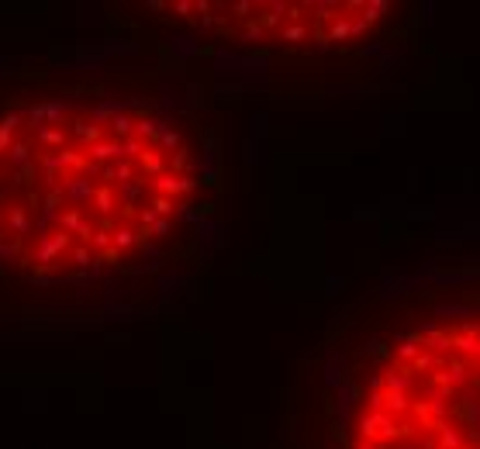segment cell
<instances>
[{
	"mask_svg": "<svg viewBox=\"0 0 480 449\" xmlns=\"http://www.w3.org/2000/svg\"><path fill=\"white\" fill-rule=\"evenodd\" d=\"M163 24L208 35L229 45L273 52H332L373 38L394 7L380 0L353 3H149Z\"/></svg>",
	"mask_w": 480,
	"mask_h": 449,
	"instance_id": "obj_3",
	"label": "cell"
},
{
	"mask_svg": "<svg viewBox=\"0 0 480 449\" xmlns=\"http://www.w3.org/2000/svg\"><path fill=\"white\" fill-rule=\"evenodd\" d=\"M204 125L145 73L0 80V294H104L170 263L211 201Z\"/></svg>",
	"mask_w": 480,
	"mask_h": 449,
	"instance_id": "obj_1",
	"label": "cell"
},
{
	"mask_svg": "<svg viewBox=\"0 0 480 449\" xmlns=\"http://www.w3.org/2000/svg\"><path fill=\"white\" fill-rule=\"evenodd\" d=\"M346 449H480V315L394 339L356 391Z\"/></svg>",
	"mask_w": 480,
	"mask_h": 449,
	"instance_id": "obj_2",
	"label": "cell"
}]
</instances>
